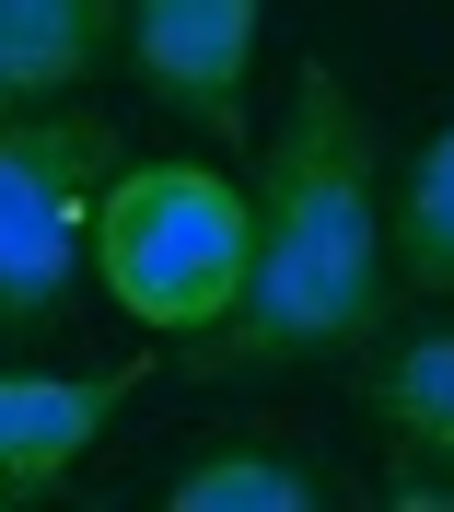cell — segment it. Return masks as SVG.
I'll use <instances>...</instances> for the list:
<instances>
[{
	"mask_svg": "<svg viewBox=\"0 0 454 512\" xmlns=\"http://www.w3.org/2000/svg\"><path fill=\"white\" fill-rule=\"evenodd\" d=\"M385 326V140L326 59L292 70V117L268 128L245 187V280L222 326L187 338V373H292L350 361Z\"/></svg>",
	"mask_w": 454,
	"mask_h": 512,
	"instance_id": "obj_1",
	"label": "cell"
},
{
	"mask_svg": "<svg viewBox=\"0 0 454 512\" xmlns=\"http://www.w3.org/2000/svg\"><path fill=\"white\" fill-rule=\"evenodd\" d=\"M82 268H105V303L152 338H210L245 280V187L210 175L187 152H152V163H117L94 187V245Z\"/></svg>",
	"mask_w": 454,
	"mask_h": 512,
	"instance_id": "obj_2",
	"label": "cell"
},
{
	"mask_svg": "<svg viewBox=\"0 0 454 512\" xmlns=\"http://www.w3.org/2000/svg\"><path fill=\"white\" fill-rule=\"evenodd\" d=\"M117 152L129 140L82 105H0V326H47L82 291L94 187Z\"/></svg>",
	"mask_w": 454,
	"mask_h": 512,
	"instance_id": "obj_3",
	"label": "cell"
},
{
	"mask_svg": "<svg viewBox=\"0 0 454 512\" xmlns=\"http://www.w3.org/2000/svg\"><path fill=\"white\" fill-rule=\"evenodd\" d=\"M257 12L268 0H117V35H129L140 82L175 117H198L210 140H245V105H257Z\"/></svg>",
	"mask_w": 454,
	"mask_h": 512,
	"instance_id": "obj_4",
	"label": "cell"
},
{
	"mask_svg": "<svg viewBox=\"0 0 454 512\" xmlns=\"http://www.w3.org/2000/svg\"><path fill=\"white\" fill-rule=\"evenodd\" d=\"M129 384H140V361H117V373H0V478L24 501H47L105 443V419L129 408Z\"/></svg>",
	"mask_w": 454,
	"mask_h": 512,
	"instance_id": "obj_5",
	"label": "cell"
},
{
	"mask_svg": "<svg viewBox=\"0 0 454 512\" xmlns=\"http://www.w3.org/2000/svg\"><path fill=\"white\" fill-rule=\"evenodd\" d=\"M361 408L385 419L408 454H420V478L396 489V501H454V326L396 338V350L361 373Z\"/></svg>",
	"mask_w": 454,
	"mask_h": 512,
	"instance_id": "obj_6",
	"label": "cell"
},
{
	"mask_svg": "<svg viewBox=\"0 0 454 512\" xmlns=\"http://www.w3.org/2000/svg\"><path fill=\"white\" fill-rule=\"evenodd\" d=\"M117 47V0H0V105H59Z\"/></svg>",
	"mask_w": 454,
	"mask_h": 512,
	"instance_id": "obj_7",
	"label": "cell"
},
{
	"mask_svg": "<svg viewBox=\"0 0 454 512\" xmlns=\"http://www.w3.org/2000/svg\"><path fill=\"white\" fill-rule=\"evenodd\" d=\"M396 280L408 291H454V117L420 140V163H408V187H396Z\"/></svg>",
	"mask_w": 454,
	"mask_h": 512,
	"instance_id": "obj_8",
	"label": "cell"
},
{
	"mask_svg": "<svg viewBox=\"0 0 454 512\" xmlns=\"http://www.w3.org/2000/svg\"><path fill=\"white\" fill-rule=\"evenodd\" d=\"M163 501H175V512H315L326 478H315V466H292V454L233 443V454H198V466L163 489Z\"/></svg>",
	"mask_w": 454,
	"mask_h": 512,
	"instance_id": "obj_9",
	"label": "cell"
},
{
	"mask_svg": "<svg viewBox=\"0 0 454 512\" xmlns=\"http://www.w3.org/2000/svg\"><path fill=\"white\" fill-rule=\"evenodd\" d=\"M12 501H24V489H12V478H0V512H12Z\"/></svg>",
	"mask_w": 454,
	"mask_h": 512,
	"instance_id": "obj_10",
	"label": "cell"
}]
</instances>
